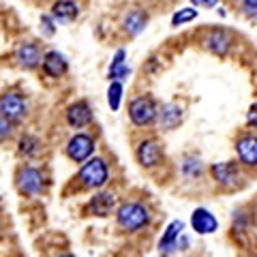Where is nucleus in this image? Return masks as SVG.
I'll return each instance as SVG.
<instances>
[{
	"label": "nucleus",
	"instance_id": "bb28decb",
	"mask_svg": "<svg viewBox=\"0 0 257 257\" xmlns=\"http://www.w3.org/2000/svg\"><path fill=\"white\" fill-rule=\"evenodd\" d=\"M246 122H248V126H253V128H257V103H255V105H253L251 109H248Z\"/></svg>",
	"mask_w": 257,
	"mask_h": 257
},
{
	"label": "nucleus",
	"instance_id": "1a4fd4ad",
	"mask_svg": "<svg viewBox=\"0 0 257 257\" xmlns=\"http://www.w3.org/2000/svg\"><path fill=\"white\" fill-rule=\"evenodd\" d=\"M206 47L210 50L212 54H216V56H225L229 52V45H231V37H229V32H225V30H221V28H216V30H212L210 35L206 37Z\"/></svg>",
	"mask_w": 257,
	"mask_h": 257
},
{
	"label": "nucleus",
	"instance_id": "9d476101",
	"mask_svg": "<svg viewBox=\"0 0 257 257\" xmlns=\"http://www.w3.org/2000/svg\"><path fill=\"white\" fill-rule=\"evenodd\" d=\"M90 120H92V111L88 107V103H84V101L71 105L67 111V122L73 128H82L86 124H90Z\"/></svg>",
	"mask_w": 257,
	"mask_h": 257
},
{
	"label": "nucleus",
	"instance_id": "4be33fe9",
	"mask_svg": "<svg viewBox=\"0 0 257 257\" xmlns=\"http://www.w3.org/2000/svg\"><path fill=\"white\" fill-rule=\"evenodd\" d=\"M182 172H184V176H189V178H197V176L202 174V163H199L197 159H187L182 165Z\"/></svg>",
	"mask_w": 257,
	"mask_h": 257
},
{
	"label": "nucleus",
	"instance_id": "39448f33",
	"mask_svg": "<svg viewBox=\"0 0 257 257\" xmlns=\"http://www.w3.org/2000/svg\"><path fill=\"white\" fill-rule=\"evenodd\" d=\"M0 107H3V116L7 120H13V122L22 120L24 114H26V101L15 92H7L0 101Z\"/></svg>",
	"mask_w": 257,
	"mask_h": 257
},
{
	"label": "nucleus",
	"instance_id": "f8f14e48",
	"mask_svg": "<svg viewBox=\"0 0 257 257\" xmlns=\"http://www.w3.org/2000/svg\"><path fill=\"white\" fill-rule=\"evenodd\" d=\"M43 69L45 73L50 77H60L64 75V71H67V60H64V56L60 52H47L45 58H43Z\"/></svg>",
	"mask_w": 257,
	"mask_h": 257
},
{
	"label": "nucleus",
	"instance_id": "6ab92c4d",
	"mask_svg": "<svg viewBox=\"0 0 257 257\" xmlns=\"http://www.w3.org/2000/svg\"><path fill=\"white\" fill-rule=\"evenodd\" d=\"M144 26H146V15H144L142 11H131L124 18V30L128 32V35H140V32L144 30Z\"/></svg>",
	"mask_w": 257,
	"mask_h": 257
},
{
	"label": "nucleus",
	"instance_id": "2eb2a0df",
	"mask_svg": "<svg viewBox=\"0 0 257 257\" xmlns=\"http://www.w3.org/2000/svg\"><path fill=\"white\" fill-rule=\"evenodd\" d=\"M79 13V7L73 3V0H58L52 7V15L58 22H73Z\"/></svg>",
	"mask_w": 257,
	"mask_h": 257
},
{
	"label": "nucleus",
	"instance_id": "c85d7f7f",
	"mask_svg": "<svg viewBox=\"0 0 257 257\" xmlns=\"http://www.w3.org/2000/svg\"><path fill=\"white\" fill-rule=\"evenodd\" d=\"M193 5H197V7H208V9H212L214 5H219V0H191Z\"/></svg>",
	"mask_w": 257,
	"mask_h": 257
},
{
	"label": "nucleus",
	"instance_id": "5701e85b",
	"mask_svg": "<svg viewBox=\"0 0 257 257\" xmlns=\"http://www.w3.org/2000/svg\"><path fill=\"white\" fill-rule=\"evenodd\" d=\"M37 146H39V142L35 138H30V135L28 138H22V142H20V150L24 152V155H35V152L39 150Z\"/></svg>",
	"mask_w": 257,
	"mask_h": 257
},
{
	"label": "nucleus",
	"instance_id": "a878e982",
	"mask_svg": "<svg viewBox=\"0 0 257 257\" xmlns=\"http://www.w3.org/2000/svg\"><path fill=\"white\" fill-rule=\"evenodd\" d=\"M41 32H43L45 37H52L54 32H56L54 22H52V18H47V15H43V18H41Z\"/></svg>",
	"mask_w": 257,
	"mask_h": 257
},
{
	"label": "nucleus",
	"instance_id": "cd10ccee",
	"mask_svg": "<svg viewBox=\"0 0 257 257\" xmlns=\"http://www.w3.org/2000/svg\"><path fill=\"white\" fill-rule=\"evenodd\" d=\"M120 64H124V50H118V52H116V56H114V60H111V67H109V69L120 67Z\"/></svg>",
	"mask_w": 257,
	"mask_h": 257
},
{
	"label": "nucleus",
	"instance_id": "f03ea898",
	"mask_svg": "<svg viewBox=\"0 0 257 257\" xmlns=\"http://www.w3.org/2000/svg\"><path fill=\"white\" fill-rule=\"evenodd\" d=\"M107 165L103 159H90L86 161L79 170V180L88 189H101L107 182Z\"/></svg>",
	"mask_w": 257,
	"mask_h": 257
},
{
	"label": "nucleus",
	"instance_id": "c756f323",
	"mask_svg": "<svg viewBox=\"0 0 257 257\" xmlns=\"http://www.w3.org/2000/svg\"><path fill=\"white\" fill-rule=\"evenodd\" d=\"M9 133H11V128H9V124H7V118L3 116V138H7Z\"/></svg>",
	"mask_w": 257,
	"mask_h": 257
},
{
	"label": "nucleus",
	"instance_id": "a211bd4d",
	"mask_svg": "<svg viewBox=\"0 0 257 257\" xmlns=\"http://www.w3.org/2000/svg\"><path fill=\"white\" fill-rule=\"evenodd\" d=\"M114 202H116V197L111 193H101V195H96L90 202V210L96 216H107L109 210L114 208Z\"/></svg>",
	"mask_w": 257,
	"mask_h": 257
},
{
	"label": "nucleus",
	"instance_id": "b1692460",
	"mask_svg": "<svg viewBox=\"0 0 257 257\" xmlns=\"http://www.w3.org/2000/svg\"><path fill=\"white\" fill-rule=\"evenodd\" d=\"M128 73H131V69H128L126 64H120V67L109 69V79H120V82H122L124 77H128Z\"/></svg>",
	"mask_w": 257,
	"mask_h": 257
},
{
	"label": "nucleus",
	"instance_id": "ddd939ff",
	"mask_svg": "<svg viewBox=\"0 0 257 257\" xmlns=\"http://www.w3.org/2000/svg\"><path fill=\"white\" fill-rule=\"evenodd\" d=\"M138 159L144 167H155L161 161V148L157 142H142L138 148Z\"/></svg>",
	"mask_w": 257,
	"mask_h": 257
},
{
	"label": "nucleus",
	"instance_id": "4468645a",
	"mask_svg": "<svg viewBox=\"0 0 257 257\" xmlns=\"http://www.w3.org/2000/svg\"><path fill=\"white\" fill-rule=\"evenodd\" d=\"M212 176L216 182L225 184V187H236L238 170L234 163H216V165H212Z\"/></svg>",
	"mask_w": 257,
	"mask_h": 257
},
{
	"label": "nucleus",
	"instance_id": "9b49d317",
	"mask_svg": "<svg viewBox=\"0 0 257 257\" xmlns=\"http://www.w3.org/2000/svg\"><path fill=\"white\" fill-rule=\"evenodd\" d=\"M182 227H184L182 221H172L170 225H167L165 234H163V238H161V242H159L161 253H174L176 248H178V238H180Z\"/></svg>",
	"mask_w": 257,
	"mask_h": 257
},
{
	"label": "nucleus",
	"instance_id": "aec40b11",
	"mask_svg": "<svg viewBox=\"0 0 257 257\" xmlns=\"http://www.w3.org/2000/svg\"><path fill=\"white\" fill-rule=\"evenodd\" d=\"M120 101H122V84H120V79H114L107 90V103L111 109H118L120 107Z\"/></svg>",
	"mask_w": 257,
	"mask_h": 257
},
{
	"label": "nucleus",
	"instance_id": "412c9836",
	"mask_svg": "<svg viewBox=\"0 0 257 257\" xmlns=\"http://www.w3.org/2000/svg\"><path fill=\"white\" fill-rule=\"evenodd\" d=\"M195 18H197V9H180V11H176V13H174L172 26H182V24L193 22Z\"/></svg>",
	"mask_w": 257,
	"mask_h": 257
},
{
	"label": "nucleus",
	"instance_id": "0eeeda50",
	"mask_svg": "<svg viewBox=\"0 0 257 257\" xmlns=\"http://www.w3.org/2000/svg\"><path fill=\"white\" fill-rule=\"evenodd\" d=\"M20 189L26 195H39L43 191V174L37 167H26L20 176Z\"/></svg>",
	"mask_w": 257,
	"mask_h": 257
},
{
	"label": "nucleus",
	"instance_id": "7ed1b4c3",
	"mask_svg": "<svg viewBox=\"0 0 257 257\" xmlns=\"http://www.w3.org/2000/svg\"><path fill=\"white\" fill-rule=\"evenodd\" d=\"M128 116L138 126H146L150 124L152 120L157 118V107H155V101L148 99V96H140L131 103L128 107Z\"/></svg>",
	"mask_w": 257,
	"mask_h": 257
},
{
	"label": "nucleus",
	"instance_id": "20e7f679",
	"mask_svg": "<svg viewBox=\"0 0 257 257\" xmlns=\"http://www.w3.org/2000/svg\"><path fill=\"white\" fill-rule=\"evenodd\" d=\"M94 152V142L90 135L77 133L75 138H71L69 146H67V155L75 161V163H82V161L90 159V155Z\"/></svg>",
	"mask_w": 257,
	"mask_h": 257
},
{
	"label": "nucleus",
	"instance_id": "393cba45",
	"mask_svg": "<svg viewBox=\"0 0 257 257\" xmlns=\"http://www.w3.org/2000/svg\"><path fill=\"white\" fill-rule=\"evenodd\" d=\"M242 13L257 20V0H242Z\"/></svg>",
	"mask_w": 257,
	"mask_h": 257
},
{
	"label": "nucleus",
	"instance_id": "6e6552de",
	"mask_svg": "<svg viewBox=\"0 0 257 257\" xmlns=\"http://www.w3.org/2000/svg\"><path fill=\"white\" fill-rule=\"evenodd\" d=\"M236 152H238V159L242 161L244 165H257V138L255 135H246V138L238 140L236 144Z\"/></svg>",
	"mask_w": 257,
	"mask_h": 257
},
{
	"label": "nucleus",
	"instance_id": "f3484780",
	"mask_svg": "<svg viewBox=\"0 0 257 257\" xmlns=\"http://www.w3.org/2000/svg\"><path fill=\"white\" fill-rule=\"evenodd\" d=\"M182 120V107L180 105H174V103H170V105H165L163 109H161V126L163 128H174L178 126Z\"/></svg>",
	"mask_w": 257,
	"mask_h": 257
},
{
	"label": "nucleus",
	"instance_id": "dca6fc26",
	"mask_svg": "<svg viewBox=\"0 0 257 257\" xmlns=\"http://www.w3.org/2000/svg\"><path fill=\"white\" fill-rule=\"evenodd\" d=\"M18 60L24 69H35L41 56H39V47L35 43H22L18 50Z\"/></svg>",
	"mask_w": 257,
	"mask_h": 257
},
{
	"label": "nucleus",
	"instance_id": "423d86ee",
	"mask_svg": "<svg viewBox=\"0 0 257 257\" xmlns=\"http://www.w3.org/2000/svg\"><path fill=\"white\" fill-rule=\"evenodd\" d=\"M191 225L193 229L197 231V234H212L219 227V221L214 219V214L210 210H206V208H197L195 212L191 214Z\"/></svg>",
	"mask_w": 257,
	"mask_h": 257
},
{
	"label": "nucleus",
	"instance_id": "f257e3e1",
	"mask_svg": "<svg viewBox=\"0 0 257 257\" xmlns=\"http://www.w3.org/2000/svg\"><path fill=\"white\" fill-rule=\"evenodd\" d=\"M116 216H118L120 227H124L128 231H135V229H140V227H144V225L148 223V210L138 202L122 204L118 208Z\"/></svg>",
	"mask_w": 257,
	"mask_h": 257
}]
</instances>
